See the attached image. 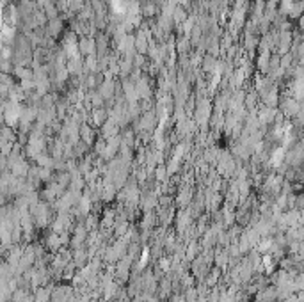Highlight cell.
Returning a JSON list of instances; mask_svg holds the SVG:
<instances>
[{
  "mask_svg": "<svg viewBox=\"0 0 304 302\" xmlns=\"http://www.w3.org/2000/svg\"><path fill=\"white\" fill-rule=\"evenodd\" d=\"M89 151H91V148L86 144V142L79 141L77 144H73V158L79 160V158H84L86 155H87Z\"/></svg>",
  "mask_w": 304,
  "mask_h": 302,
  "instance_id": "cell-7",
  "label": "cell"
},
{
  "mask_svg": "<svg viewBox=\"0 0 304 302\" xmlns=\"http://www.w3.org/2000/svg\"><path fill=\"white\" fill-rule=\"evenodd\" d=\"M79 137L82 142H86L89 148L93 146L94 141L98 139V130L94 128L93 124H89V123H82L79 126Z\"/></svg>",
  "mask_w": 304,
  "mask_h": 302,
  "instance_id": "cell-1",
  "label": "cell"
},
{
  "mask_svg": "<svg viewBox=\"0 0 304 302\" xmlns=\"http://www.w3.org/2000/svg\"><path fill=\"white\" fill-rule=\"evenodd\" d=\"M153 178H155V182L157 183H166L169 180L168 176V171H166V164L164 165H157L153 171Z\"/></svg>",
  "mask_w": 304,
  "mask_h": 302,
  "instance_id": "cell-8",
  "label": "cell"
},
{
  "mask_svg": "<svg viewBox=\"0 0 304 302\" xmlns=\"http://www.w3.org/2000/svg\"><path fill=\"white\" fill-rule=\"evenodd\" d=\"M77 46H79V52H82L84 55H93L94 53V39H91L89 36H84L77 43Z\"/></svg>",
  "mask_w": 304,
  "mask_h": 302,
  "instance_id": "cell-5",
  "label": "cell"
},
{
  "mask_svg": "<svg viewBox=\"0 0 304 302\" xmlns=\"http://www.w3.org/2000/svg\"><path fill=\"white\" fill-rule=\"evenodd\" d=\"M107 117H109V114H107V109L105 107H100V109H91V112H89V121L93 124L94 128H100L101 124L105 123Z\"/></svg>",
  "mask_w": 304,
  "mask_h": 302,
  "instance_id": "cell-4",
  "label": "cell"
},
{
  "mask_svg": "<svg viewBox=\"0 0 304 302\" xmlns=\"http://www.w3.org/2000/svg\"><path fill=\"white\" fill-rule=\"evenodd\" d=\"M214 68H216V59L212 57V55H207V57L203 59V70L214 71Z\"/></svg>",
  "mask_w": 304,
  "mask_h": 302,
  "instance_id": "cell-9",
  "label": "cell"
},
{
  "mask_svg": "<svg viewBox=\"0 0 304 302\" xmlns=\"http://www.w3.org/2000/svg\"><path fill=\"white\" fill-rule=\"evenodd\" d=\"M50 297H52V288L50 286H38L34 293V302H50Z\"/></svg>",
  "mask_w": 304,
  "mask_h": 302,
  "instance_id": "cell-6",
  "label": "cell"
},
{
  "mask_svg": "<svg viewBox=\"0 0 304 302\" xmlns=\"http://www.w3.org/2000/svg\"><path fill=\"white\" fill-rule=\"evenodd\" d=\"M174 221H176V226H174V229H176L178 235H181V233H183L187 227L194 224V219H192V215H190L187 208H180V210H178Z\"/></svg>",
  "mask_w": 304,
  "mask_h": 302,
  "instance_id": "cell-2",
  "label": "cell"
},
{
  "mask_svg": "<svg viewBox=\"0 0 304 302\" xmlns=\"http://www.w3.org/2000/svg\"><path fill=\"white\" fill-rule=\"evenodd\" d=\"M121 132L119 130V124L116 123L112 117H107V121L100 126V130H98V135L100 137H103L107 141L109 137H114V135H118V133Z\"/></svg>",
  "mask_w": 304,
  "mask_h": 302,
  "instance_id": "cell-3",
  "label": "cell"
}]
</instances>
